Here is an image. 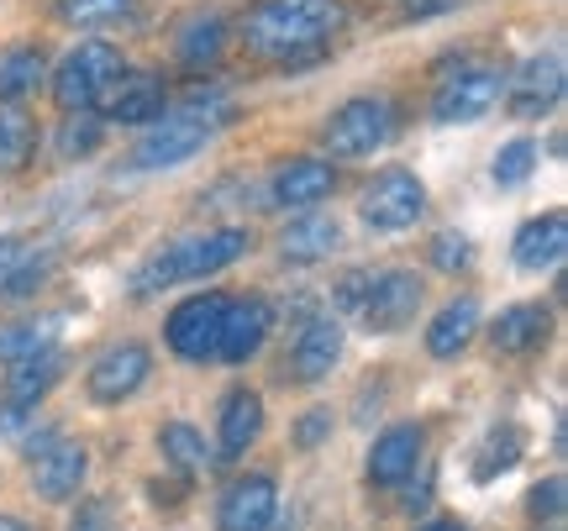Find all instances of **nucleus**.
<instances>
[{
  "instance_id": "f257e3e1",
  "label": "nucleus",
  "mask_w": 568,
  "mask_h": 531,
  "mask_svg": "<svg viewBox=\"0 0 568 531\" xmlns=\"http://www.w3.org/2000/svg\"><path fill=\"white\" fill-rule=\"evenodd\" d=\"M347 21L343 0H258L243 17V42L258 59H301L337 38Z\"/></svg>"
},
{
  "instance_id": "f03ea898",
  "label": "nucleus",
  "mask_w": 568,
  "mask_h": 531,
  "mask_svg": "<svg viewBox=\"0 0 568 531\" xmlns=\"http://www.w3.org/2000/svg\"><path fill=\"white\" fill-rule=\"evenodd\" d=\"M243 253H247L243 226H222V232H205V237H184V243L153 253V258L132 274V289H138V295H159V289H169V285L205 279V274H216V268L237 264Z\"/></svg>"
},
{
  "instance_id": "7ed1b4c3",
  "label": "nucleus",
  "mask_w": 568,
  "mask_h": 531,
  "mask_svg": "<svg viewBox=\"0 0 568 531\" xmlns=\"http://www.w3.org/2000/svg\"><path fill=\"white\" fill-rule=\"evenodd\" d=\"M226 105H211V101H190L180 111H169V116H153L148 132L138 137L132 147V164L138 169H180L184 159H195L205 143H211V132L222 126Z\"/></svg>"
},
{
  "instance_id": "20e7f679",
  "label": "nucleus",
  "mask_w": 568,
  "mask_h": 531,
  "mask_svg": "<svg viewBox=\"0 0 568 531\" xmlns=\"http://www.w3.org/2000/svg\"><path fill=\"white\" fill-rule=\"evenodd\" d=\"M126 74L122 53L111 48V42H80L69 59L59 63V74H53V101L69 111V116H84V111H95L105 101V90Z\"/></svg>"
},
{
  "instance_id": "39448f33",
  "label": "nucleus",
  "mask_w": 568,
  "mask_h": 531,
  "mask_svg": "<svg viewBox=\"0 0 568 531\" xmlns=\"http://www.w3.org/2000/svg\"><path fill=\"white\" fill-rule=\"evenodd\" d=\"M389 132H395V105L385 95H353L326 116L322 143L332 159H368L389 143Z\"/></svg>"
},
{
  "instance_id": "423d86ee",
  "label": "nucleus",
  "mask_w": 568,
  "mask_h": 531,
  "mask_svg": "<svg viewBox=\"0 0 568 531\" xmlns=\"http://www.w3.org/2000/svg\"><path fill=\"white\" fill-rule=\"evenodd\" d=\"M358 211L374 232H406L416 226V216L426 211V184L410 174V169H385L364 184L358 195Z\"/></svg>"
},
{
  "instance_id": "0eeeda50",
  "label": "nucleus",
  "mask_w": 568,
  "mask_h": 531,
  "mask_svg": "<svg viewBox=\"0 0 568 531\" xmlns=\"http://www.w3.org/2000/svg\"><path fill=\"white\" fill-rule=\"evenodd\" d=\"M500 90H506V74H500V69H489V63L458 69V74H447V80L437 84V95H432V122H443V126L479 122L489 105L500 101Z\"/></svg>"
},
{
  "instance_id": "6e6552de",
  "label": "nucleus",
  "mask_w": 568,
  "mask_h": 531,
  "mask_svg": "<svg viewBox=\"0 0 568 531\" xmlns=\"http://www.w3.org/2000/svg\"><path fill=\"white\" fill-rule=\"evenodd\" d=\"M226 306H232V300H226V295H216V289H205V295H190L184 306H174V310H169V327H163L169 348L180 353V358H190V364H201V358H216Z\"/></svg>"
},
{
  "instance_id": "1a4fd4ad",
  "label": "nucleus",
  "mask_w": 568,
  "mask_h": 531,
  "mask_svg": "<svg viewBox=\"0 0 568 531\" xmlns=\"http://www.w3.org/2000/svg\"><path fill=\"white\" fill-rule=\"evenodd\" d=\"M422 300H426L422 279H416L410 268H389V274H374V279H368V295L358 310H364L368 331L389 337V331H406L410 321H416Z\"/></svg>"
},
{
  "instance_id": "9d476101",
  "label": "nucleus",
  "mask_w": 568,
  "mask_h": 531,
  "mask_svg": "<svg viewBox=\"0 0 568 531\" xmlns=\"http://www.w3.org/2000/svg\"><path fill=\"white\" fill-rule=\"evenodd\" d=\"M148 374H153V353L142 348V343H116V348H105L90 364L84 389H90L95 406H122V400H132L148 385Z\"/></svg>"
},
{
  "instance_id": "9b49d317",
  "label": "nucleus",
  "mask_w": 568,
  "mask_h": 531,
  "mask_svg": "<svg viewBox=\"0 0 568 531\" xmlns=\"http://www.w3.org/2000/svg\"><path fill=\"white\" fill-rule=\"evenodd\" d=\"M274 511H280V490L268 473H243L232 479L216 506V527L222 531H268L274 527Z\"/></svg>"
},
{
  "instance_id": "f8f14e48",
  "label": "nucleus",
  "mask_w": 568,
  "mask_h": 531,
  "mask_svg": "<svg viewBox=\"0 0 568 531\" xmlns=\"http://www.w3.org/2000/svg\"><path fill=\"white\" fill-rule=\"evenodd\" d=\"M564 101V59L558 53H537V59L521 63V74L510 80V116H521V122H537V116H548L552 105Z\"/></svg>"
},
{
  "instance_id": "ddd939ff",
  "label": "nucleus",
  "mask_w": 568,
  "mask_h": 531,
  "mask_svg": "<svg viewBox=\"0 0 568 531\" xmlns=\"http://www.w3.org/2000/svg\"><path fill=\"white\" fill-rule=\"evenodd\" d=\"M84 473H90V448H84V442H48V448L32 458V484H38L42 500L80 494Z\"/></svg>"
},
{
  "instance_id": "4468645a",
  "label": "nucleus",
  "mask_w": 568,
  "mask_h": 531,
  "mask_svg": "<svg viewBox=\"0 0 568 531\" xmlns=\"http://www.w3.org/2000/svg\"><path fill=\"white\" fill-rule=\"evenodd\" d=\"M268 327H274V310H268V300H258V295H247V300H232V306H226V321H222V343H216V358H226V364H247L253 353L264 348Z\"/></svg>"
},
{
  "instance_id": "2eb2a0df",
  "label": "nucleus",
  "mask_w": 568,
  "mask_h": 531,
  "mask_svg": "<svg viewBox=\"0 0 568 531\" xmlns=\"http://www.w3.org/2000/svg\"><path fill=\"white\" fill-rule=\"evenodd\" d=\"M422 448H426L422 427H389L368 448V479L374 484H406L416 473V463H422Z\"/></svg>"
},
{
  "instance_id": "dca6fc26",
  "label": "nucleus",
  "mask_w": 568,
  "mask_h": 531,
  "mask_svg": "<svg viewBox=\"0 0 568 531\" xmlns=\"http://www.w3.org/2000/svg\"><path fill=\"white\" fill-rule=\"evenodd\" d=\"M101 116L105 122H122V126H138V122L163 116V80L159 74H122V80L105 90Z\"/></svg>"
},
{
  "instance_id": "f3484780",
  "label": "nucleus",
  "mask_w": 568,
  "mask_h": 531,
  "mask_svg": "<svg viewBox=\"0 0 568 531\" xmlns=\"http://www.w3.org/2000/svg\"><path fill=\"white\" fill-rule=\"evenodd\" d=\"M510 253H516V264L527 268V274H542V268L564 264V253H568V216H564V211L531 216V222L516 232Z\"/></svg>"
},
{
  "instance_id": "a211bd4d",
  "label": "nucleus",
  "mask_w": 568,
  "mask_h": 531,
  "mask_svg": "<svg viewBox=\"0 0 568 531\" xmlns=\"http://www.w3.org/2000/svg\"><path fill=\"white\" fill-rule=\"evenodd\" d=\"M343 358V327L332 321V316H316V321H305L301 337H295V353H290V364L301 374L305 385H316L332 374V364Z\"/></svg>"
},
{
  "instance_id": "6ab92c4d",
  "label": "nucleus",
  "mask_w": 568,
  "mask_h": 531,
  "mask_svg": "<svg viewBox=\"0 0 568 531\" xmlns=\"http://www.w3.org/2000/svg\"><path fill=\"white\" fill-rule=\"evenodd\" d=\"M332 184H337V174H332V164H322V159H290V164L274 174V205H295V211H305V205H322L326 195H332Z\"/></svg>"
},
{
  "instance_id": "aec40b11",
  "label": "nucleus",
  "mask_w": 568,
  "mask_h": 531,
  "mask_svg": "<svg viewBox=\"0 0 568 531\" xmlns=\"http://www.w3.org/2000/svg\"><path fill=\"white\" fill-rule=\"evenodd\" d=\"M343 247V226L332 222V216H301V222L284 226L280 237V253L290 264H322Z\"/></svg>"
},
{
  "instance_id": "412c9836",
  "label": "nucleus",
  "mask_w": 568,
  "mask_h": 531,
  "mask_svg": "<svg viewBox=\"0 0 568 531\" xmlns=\"http://www.w3.org/2000/svg\"><path fill=\"white\" fill-rule=\"evenodd\" d=\"M548 331H552V316L542 306H510L495 316L489 343H495V353H531L548 343Z\"/></svg>"
},
{
  "instance_id": "4be33fe9",
  "label": "nucleus",
  "mask_w": 568,
  "mask_h": 531,
  "mask_svg": "<svg viewBox=\"0 0 568 531\" xmlns=\"http://www.w3.org/2000/svg\"><path fill=\"white\" fill-rule=\"evenodd\" d=\"M258 431H264V400H258V389H232L222 406V452L226 458H237L258 442Z\"/></svg>"
},
{
  "instance_id": "5701e85b",
  "label": "nucleus",
  "mask_w": 568,
  "mask_h": 531,
  "mask_svg": "<svg viewBox=\"0 0 568 531\" xmlns=\"http://www.w3.org/2000/svg\"><path fill=\"white\" fill-rule=\"evenodd\" d=\"M479 331V306L474 300H447L437 316H432V327H426V353L432 358H453V353L468 348V337Z\"/></svg>"
},
{
  "instance_id": "b1692460",
  "label": "nucleus",
  "mask_w": 568,
  "mask_h": 531,
  "mask_svg": "<svg viewBox=\"0 0 568 531\" xmlns=\"http://www.w3.org/2000/svg\"><path fill=\"white\" fill-rule=\"evenodd\" d=\"M63 379V353H38V358H27V364H11V374H6V389H11V400L17 406H38L48 389Z\"/></svg>"
},
{
  "instance_id": "393cba45",
  "label": "nucleus",
  "mask_w": 568,
  "mask_h": 531,
  "mask_svg": "<svg viewBox=\"0 0 568 531\" xmlns=\"http://www.w3.org/2000/svg\"><path fill=\"white\" fill-rule=\"evenodd\" d=\"M32 143H38V122L21 111V105H0V174H11L32 159Z\"/></svg>"
},
{
  "instance_id": "a878e982",
  "label": "nucleus",
  "mask_w": 568,
  "mask_h": 531,
  "mask_svg": "<svg viewBox=\"0 0 568 531\" xmlns=\"http://www.w3.org/2000/svg\"><path fill=\"white\" fill-rule=\"evenodd\" d=\"M159 452L180 473H195V469L211 463V448H205V437L190 427V421H169V427H159Z\"/></svg>"
},
{
  "instance_id": "bb28decb",
  "label": "nucleus",
  "mask_w": 568,
  "mask_h": 531,
  "mask_svg": "<svg viewBox=\"0 0 568 531\" xmlns=\"http://www.w3.org/2000/svg\"><path fill=\"white\" fill-rule=\"evenodd\" d=\"M48 63H42L38 48H11L0 53V101H21L27 90H38Z\"/></svg>"
},
{
  "instance_id": "cd10ccee",
  "label": "nucleus",
  "mask_w": 568,
  "mask_h": 531,
  "mask_svg": "<svg viewBox=\"0 0 568 531\" xmlns=\"http://www.w3.org/2000/svg\"><path fill=\"white\" fill-rule=\"evenodd\" d=\"M59 343V321H21V327H0V358L6 364H27L38 353H53Z\"/></svg>"
},
{
  "instance_id": "c85d7f7f",
  "label": "nucleus",
  "mask_w": 568,
  "mask_h": 531,
  "mask_svg": "<svg viewBox=\"0 0 568 531\" xmlns=\"http://www.w3.org/2000/svg\"><path fill=\"white\" fill-rule=\"evenodd\" d=\"M226 48V21L222 17H195L190 27L180 32V59L190 69H201V63H216Z\"/></svg>"
},
{
  "instance_id": "c756f323",
  "label": "nucleus",
  "mask_w": 568,
  "mask_h": 531,
  "mask_svg": "<svg viewBox=\"0 0 568 531\" xmlns=\"http://www.w3.org/2000/svg\"><path fill=\"white\" fill-rule=\"evenodd\" d=\"M521 448H527V442H521V431H516V427H495V431L485 437V448H479L474 479H479V484H489L495 473L516 469V463H521Z\"/></svg>"
},
{
  "instance_id": "7c9ffc66",
  "label": "nucleus",
  "mask_w": 568,
  "mask_h": 531,
  "mask_svg": "<svg viewBox=\"0 0 568 531\" xmlns=\"http://www.w3.org/2000/svg\"><path fill=\"white\" fill-rule=\"evenodd\" d=\"M531 169H537V143L531 137H516L495 153V184H521L531 180Z\"/></svg>"
},
{
  "instance_id": "2f4dec72",
  "label": "nucleus",
  "mask_w": 568,
  "mask_h": 531,
  "mask_svg": "<svg viewBox=\"0 0 568 531\" xmlns=\"http://www.w3.org/2000/svg\"><path fill=\"white\" fill-rule=\"evenodd\" d=\"M105 137V122H95V116H69L59 132V153L74 164V159H84V153H95Z\"/></svg>"
},
{
  "instance_id": "473e14b6",
  "label": "nucleus",
  "mask_w": 568,
  "mask_h": 531,
  "mask_svg": "<svg viewBox=\"0 0 568 531\" xmlns=\"http://www.w3.org/2000/svg\"><path fill=\"white\" fill-rule=\"evenodd\" d=\"M132 0H59V17L74 27H101V21H122Z\"/></svg>"
},
{
  "instance_id": "72a5a7b5",
  "label": "nucleus",
  "mask_w": 568,
  "mask_h": 531,
  "mask_svg": "<svg viewBox=\"0 0 568 531\" xmlns=\"http://www.w3.org/2000/svg\"><path fill=\"white\" fill-rule=\"evenodd\" d=\"M468 258H474V253H468L464 232H437V237H432V264L437 268L458 274V268H468Z\"/></svg>"
},
{
  "instance_id": "f704fd0d",
  "label": "nucleus",
  "mask_w": 568,
  "mask_h": 531,
  "mask_svg": "<svg viewBox=\"0 0 568 531\" xmlns=\"http://www.w3.org/2000/svg\"><path fill=\"white\" fill-rule=\"evenodd\" d=\"M527 511L537 515V521H558V515H564V479H558V473L542 479V484L527 494Z\"/></svg>"
},
{
  "instance_id": "c9c22d12",
  "label": "nucleus",
  "mask_w": 568,
  "mask_h": 531,
  "mask_svg": "<svg viewBox=\"0 0 568 531\" xmlns=\"http://www.w3.org/2000/svg\"><path fill=\"white\" fill-rule=\"evenodd\" d=\"M48 268H53V258H42V264H27V268H17V274H6V279H0V295H11V300H17V295H32V289L42 285V279H48Z\"/></svg>"
},
{
  "instance_id": "e433bc0d",
  "label": "nucleus",
  "mask_w": 568,
  "mask_h": 531,
  "mask_svg": "<svg viewBox=\"0 0 568 531\" xmlns=\"http://www.w3.org/2000/svg\"><path fill=\"white\" fill-rule=\"evenodd\" d=\"M116 515H111V500H84L80 515L69 521V531H111Z\"/></svg>"
},
{
  "instance_id": "4c0bfd02",
  "label": "nucleus",
  "mask_w": 568,
  "mask_h": 531,
  "mask_svg": "<svg viewBox=\"0 0 568 531\" xmlns=\"http://www.w3.org/2000/svg\"><path fill=\"white\" fill-rule=\"evenodd\" d=\"M326 431H332V410H305L301 416V427H295V442H301V448H316V442H322Z\"/></svg>"
},
{
  "instance_id": "58836bf2",
  "label": "nucleus",
  "mask_w": 568,
  "mask_h": 531,
  "mask_svg": "<svg viewBox=\"0 0 568 531\" xmlns=\"http://www.w3.org/2000/svg\"><path fill=\"white\" fill-rule=\"evenodd\" d=\"M368 279H374V274H364V268H358V274H347L343 285H337V306H364V295H368Z\"/></svg>"
},
{
  "instance_id": "ea45409f",
  "label": "nucleus",
  "mask_w": 568,
  "mask_h": 531,
  "mask_svg": "<svg viewBox=\"0 0 568 531\" xmlns=\"http://www.w3.org/2000/svg\"><path fill=\"white\" fill-rule=\"evenodd\" d=\"M21 253H27V247H21V237H0V279L21 264Z\"/></svg>"
},
{
  "instance_id": "a19ab883",
  "label": "nucleus",
  "mask_w": 568,
  "mask_h": 531,
  "mask_svg": "<svg viewBox=\"0 0 568 531\" xmlns=\"http://www.w3.org/2000/svg\"><path fill=\"white\" fill-rule=\"evenodd\" d=\"M447 6H458V0H410V17H432V11H447Z\"/></svg>"
},
{
  "instance_id": "79ce46f5",
  "label": "nucleus",
  "mask_w": 568,
  "mask_h": 531,
  "mask_svg": "<svg viewBox=\"0 0 568 531\" xmlns=\"http://www.w3.org/2000/svg\"><path fill=\"white\" fill-rule=\"evenodd\" d=\"M0 531H32V527H27L21 515H0Z\"/></svg>"
},
{
  "instance_id": "37998d69",
  "label": "nucleus",
  "mask_w": 568,
  "mask_h": 531,
  "mask_svg": "<svg viewBox=\"0 0 568 531\" xmlns=\"http://www.w3.org/2000/svg\"><path fill=\"white\" fill-rule=\"evenodd\" d=\"M422 531H468V527H458V521H426Z\"/></svg>"
}]
</instances>
